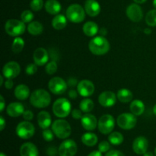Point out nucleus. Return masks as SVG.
I'll use <instances>...</instances> for the list:
<instances>
[{
  "label": "nucleus",
  "mask_w": 156,
  "mask_h": 156,
  "mask_svg": "<svg viewBox=\"0 0 156 156\" xmlns=\"http://www.w3.org/2000/svg\"><path fill=\"white\" fill-rule=\"evenodd\" d=\"M89 50L96 56H103L108 53L110 50L111 46L110 43L105 37L98 36L90 41L88 44Z\"/></svg>",
  "instance_id": "obj_1"
},
{
  "label": "nucleus",
  "mask_w": 156,
  "mask_h": 156,
  "mask_svg": "<svg viewBox=\"0 0 156 156\" xmlns=\"http://www.w3.org/2000/svg\"><path fill=\"white\" fill-rule=\"evenodd\" d=\"M51 97L47 91L44 89H37L30 94V103L37 108H44L50 105Z\"/></svg>",
  "instance_id": "obj_2"
},
{
  "label": "nucleus",
  "mask_w": 156,
  "mask_h": 156,
  "mask_svg": "<svg viewBox=\"0 0 156 156\" xmlns=\"http://www.w3.org/2000/svg\"><path fill=\"white\" fill-rule=\"evenodd\" d=\"M53 112L56 117L65 118L72 112L71 103L65 98H58L53 105Z\"/></svg>",
  "instance_id": "obj_3"
},
{
  "label": "nucleus",
  "mask_w": 156,
  "mask_h": 156,
  "mask_svg": "<svg viewBox=\"0 0 156 156\" xmlns=\"http://www.w3.org/2000/svg\"><path fill=\"white\" fill-rule=\"evenodd\" d=\"M52 130L56 137L65 140L71 135L72 128L66 120L58 119L52 123Z\"/></svg>",
  "instance_id": "obj_4"
},
{
  "label": "nucleus",
  "mask_w": 156,
  "mask_h": 156,
  "mask_svg": "<svg viewBox=\"0 0 156 156\" xmlns=\"http://www.w3.org/2000/svg\"><path fill=\"white\" fill-rule=\"evenodd\" d=\"M66 18L71 22L78 24L85 20V10L79 4H73L66 9Z\"/></svg>",
  "instance_id": "obj_5"
},
{
  "label": "nucleus",
  "mask_w": 156,
  "mask_h": 156,
  "mask_svg": "<svg viewBox=\"0 0 156 156\" xmlns=\"http://www.w3.org/2000/svg\"><path fill=\"white\" fill-rule=\"evenodd\" d=\"M26 30L25 23L17 19H10L5 24V30L12 37H18L23 34Z\"/></svg>",
  "instance_id": "obj_6"
},
{
  "label": "nucleus",
  "mask_w": 156,
  "mask_h": 156,
  "mask_svg": "<svg viewBox=\"0 0 156 156\" xmlns=\"http://www.w3.org/2000/svg\"><path fill=\"white\" fill-rule=\"evenodd\" d=\"M17 136L22 140H28L31 138L35 132L34 126L30 121H22L17 125L15 129Z\"/></svg>",
  "instance_id": "obj_7"
},
{
  "label": "nucleus",
  "mask_w": 156,
  "mask_h": 156,
  "mask_svg": "<svg viewBox=\"0 0 156 156\" xmlns=\"http://www.w3.org/2000/svg\"><path fill=\"white\" fill-rule=\"evenodd\" d=\"M136 122V117L132 113H123L119 115L117 119V123L119 127L125 130H129L135 127Z\"/></svg>",
  "instance_id": "obj_8"
},
{
  "label": "nucleus",
  "mask_w": 156,
  "mask_h": 156,
  "mask_svg": "<svg viewBox=\"0 0 156 156\" xmlns=\"http://www.w3.org/2000/svg\"><path fill=\"white\" fill-rule=\"evenodd\" d=\"M115 126V120L114 117L110 114H105L101 116L98 120V127L102 134H110L114 129Z\"/></svg>",
  "instance_id": "obj_9"
},
{
  "label": "nucleus",
  "mask_w": 156,
  "mask_h": 156,
  "mask_svg": "<svg viewBox=\"0 0 156 156\" xmlns=\"http://www.w3.org/2000/svg\"><path fill=\"white\" fill-rule=\"evenodd\" d=\"M67 82L64 80L63 79L60 77H53L49 81L48 88L49 90L51 91L53 94H62L66 92L67 89Z\"/></svg>",
  "instance_id": "obj_10"
},
{
  "label": "nucleus",
  "mask_w": 156,
  "mask_h": 156,
  "mask_svg": "<svg viewBox=\"0 0 156 156\" xmlns=\"http://www.w3.org/2000/svg\"><path fill=\"white\" fill-rule=\"evenodd\" d=\"M78 150L77 145L73 140H66L62 142L58 149L59 156H74Z\"/></svg>",
  "instance_id": "obj_11"
},
{
  "label": "nucleus",
  "mask_w": 156,
  "mask_h": 156,
  "mask_svg": "<svg viewBox=\"0 0 156 156\" xmlns=\"http://www.w3.org/2000/svg\"><path fill=\"white\" fill-rule=\"evenodd\" d=\"M21 73V67L17 62L11 61L5 64L2 69L3 76L6 79H13L16 78Z\"/></svg>",
  "instance_id": "obj_12"
},
{
  "label": "nucleus",
  "mask_w": 156,
  "mask_h": 156,
  "mask_svg": "<svg viewBox=\"0 0 156 156\" xmlns=\"http://www.w3.org/2000/svg\"><path fill=\"white\" fill-rule=\"evenodd\" d=\"M126 16L133 22H139L143 18V12L142 8L136 3L130 4L126 11Z\"/></svg>",
  "instance_id": "obj_13"
},
{
  "label": "nucleus",
  "mask_w": 156,
  "mask_h": 156,
  "mask_svg": "<svg viewBox=\"0 0 156 156\" xmlns=\"http://www.w3.org/2000/svg\"><path fill=\"white\" fill-rule=\"evenodd\" d=\"M77 91L82 97L88 98L92 95L94 91V85L89 80H82L77 85Z\"/></svg>",
  "instance_id": "obj_14"
},
{
  "label": "nucleus",
  "mask_w": 156,
  "mask_h": 156,
  "mask_svg": "<svg viewBox=\"0 0 156 156\" xmlns=\"http://www.w3.org/2000/svg\"><path fill=\"white\" fill-rule=\"evenodd\" d=\"M117 98L113 91H106L102 92L98 97V102L102 107L110 108L115 105Z\"/></svg>",
  "instance_id": "obj_15"
},
{
  "label": "nucleus",
  "mask_w": 156,
  "mask_h": 156,
  "mask_svg": "<svg viewBox=\"0 0 156 156\" xmlns=\"http://www.w3.org/2000/svg\"><path fill=\"white\" fill-rule=\"evenodd\" d=\"M149 146V142L144 136H139L133 143V150L137 155H144Z\"/></svg>",
  "instance_id": "obj_16"
},
{
  "label": "nucleus",
  "mask_w": 156,
  "mask_h": 156,
  "mask_svg": "<svg viewBox=\"0 0 156 156\" xmlns=\"http://www.w3.org/2000/svg\"><path fill=\"white\" fill-rule=\"evenodd\" d=\"M33 59L34 63L39 66H43L46 65L48 62L49 54L47 50L43 47H39L34 50L33 54Z\"/></svg>",
  "instance_id": "obj_17"
},
{
  "label": "nucleus",
  "mask_w": 156,
  "mask_h": 156,
  "mask_svg": "<svg viewBox=\"0 0 156 156\" xmlns=\"http://www.w3.org/2000/svg\"><path fill=\"white\" fill-rule=\"evenodd\" d=\"M98 122L97 118L94 115L88 114V113L84 114L83 117L81 119V124H82V127L88 131L95 129L98 126Z\"/></svg>",
  "instance_id": "obj_18"
},
{
  "label": "nucleus",
  "mask_w": 156,
  "mask_h": 156,
  "mask_svg": "<svg viewBox=\"0 0 156 156\" xmlns=\"http://www.w3.org/2000/svg\"><path fill=\"white\" fill-rule=\"evenodd\" d=\"M84 9L90 17H96L101 12V5L96 0H86Z\"/></svg>",
  "instance_id": "obj_19"
},
{
  "label": "nucleus",
  "mask_w": 156,
  "mask_h": 156,
  "mask_svg": "<svg viewBox=\"0 0 156 156\" xmlns=\"http://www.w3.org/2000/svg\"><path fill=\"white\" fill-rule=\"evenodd\" d=\"M6 112L9 117H18L22 115L24 112V107L20 102H12L8 105Z\"/></svg>",
  "instance_id": "obj_20"
},
{
  "label": "nucleus",
  "mask_w": 156,
  "mask_h": 156,
  "mask_svg": "<svg viewBox=\"0 0 156 156\" xmlns=\"http://www.w3.org/2000/svg\"><path fill=\"white\" fill-rule=\"evenodd\" d=\"M37 123L41 129H48L52 123L51 116L50 113L45 111H41L37 115Z\"/></svg>",
  "instance_id": "obj_21"
},
{
  "label": "nucleus",
  "mask_w": 156,
  "mask_h": 156,
  "mask_svg": "<svg viewBox=\"0 0 156 156\" xmlns=\"http://www.w3.org/2000/svg\"><path fill=\"white\" fill-rule=\"evenodd\" d=\"M20 155L21 156H38V149L33 143H25L21 146Z\"/></svg>",
  "instance_id": "obj_22"
},
{
  "label": "nucleus",
  "mask_w": 156,
  "mask_h": 156,
  "mask_svg": "<svg viewBox=\"0 0 156 156\" xmlns=\"http://www.w3.org/2000/svg\"><path fill=\"white\" fill-rule=\"evenodd\" d=\"M14 94H15V98L17 99L24 101L26 100L30 96V89H29V88L26 85L21 84V85H18L15 88Z\"/></svg>",
  "instance_id": "obj_23"
},
{
  "label": "nucleus",
  "mask_w": 156,
  "mask_h": 156,
  "mask_svg": "<svg viewBox=\"0 0 156 156\" xmlns=\"http://www.w3.org/2000/svg\"><path fill=\"white\" fill-rule=\"evenodd\" d=\"M61 4L57 0H47L45 3V9L50 15H57L61 11Z\"/></svg>",
  "instance_id": "obj_24"
},
{
  "label": "nucleus",
  "mask_w": 156,
  "mask_h": 156,
  "mask_svg": "<svg viewBox=\"0 0 156 156\" xmlns=\"http://www.w3.org/2000/svg\"><path fill=\"white\" fill-rule=\"evenodd\" d=\"M84 34L88 37H94L99 32L98 25L94 21H88L85 23L82 27Z\"/></svg>",
  "instance_id": "obj_25"
},
{
  "label": "nucleus",
  "mask_w": 156,
  "mask_h": 156,
  "mask_svg": "<svg viewBox=\"0 0 156 156\" xmlns=\"http://www.w3.org/2000/svg\"><path fill=\"white\" fill-rule=\"evenodd\" d=\"M66 24L67 18L63 15H56L52 20V26L55 30H62L65 28Z\"/></svg>",
  "instance_id": "obj_26"
},
{
  "label": "nucleus",
  "mask_w": 156,
  "mask_h": 156,
  "mask_svg": "<svg viewBox=\"0 0 156 156\" xmlns=\"http://www.w3.org/2000/svg\"><path fill=\"white\" fill-rule=\"evenodd\" d=\"M130 111L135 116H140L144 113L145 105L142 101L134 100L130 104Z\"/></svg>",
  "instance_id": "obj_27"
},
{
  "label": "nucleus",
  "mask_w": 156,
  "mask_h": 156,
  "mask_svg": "<svg viewBox=\"0 0 156 156\" xmlns=\"http://www.w3.org/2000/svg\"><path fill=\"white\" fill-rule=\"evenodd\" d=\"M43 30H44V27L39 21H31L27 25V31L33 36H38L41 34Z\"/></svg>",
  "instance_id": "obj_28"
},
{
  "label": "nucleus",
  "mask_w": 156,
  "mask_h": 156,
  "mask_svg": "<svg viewBox=\"0 0 156 156\" xmlns=\"http://www.w3.org/2000/svg\"><path fill=\"white\" fill-rule=\"evenodd\" d=\"M117 97L122 103H129L133 100V93L127 88H121L117 91Z\"/></svg>",
  "instance_id": "obj_29"
},
{
  "label": "nucleus",
  "mask_w": 156,
  "mask_h": 156,
  "mask_svg": "<svg viewBox=\"0 0 156 156\" xmlns=\"http://www.w3.org/2000/svg\"><path fill=\"white\" fill-rule=\"evenodd\" d=\"M98 136L96 134L93 133H86L83 134L82 136V142L84 145L87 146H95L98 143Z\"/></svg>",
  "instance_id": "obj_30"
},
{
  "label": "nucleus",
  "mask_w": 156,
  "mask_h": 156,
  "mask_svg": "<svg viewBox=\"0 0 156 156\" xmlns=\"http://www.w3.org/2000/svg\"><path fill=\"white\" fill-rule=\"evenodd\" d=\"M94 104L90 98H85L79 104V108L84 113H89L94 109Z\"/></svg>",
  "instance_id": "obj_31"
},
{
  "label": "nucleus",
  "mask_w": 156,
  "mask_h": 156,
  "mask_svg": "<svg viewBox=\"0 0 156 156\" xmlns=\"http://www.w3.org/2000/svg\"><path fill=\"white\" fill-rule=\"evenodd\" d=\"M24 47V41L23 38L16 37L13 41L12 45V50L15 53H19L23 50Z\"/></svg>",
  "instance_id": "obj_32"
},
{
  "label": "nucleus",
  "mask_w": 156,
  "mask_h": 156,
  "mask_svg": "<svg viewBox=\"0 0 156 156\" xmlns=\"http://www.w3.org/2000/svg\"><path fill=\"white\" fill-rule=\"evenodd\" d=\"M110 143L114 146H119L123 142V136L119 132L111 133L108 136Z\"/></svg>",
  "instance_id": "obj_33"
},
{
  "label": "nucleus",
  "mask_w": 156,
  "mask_h": 156,
  "mask_svg": "<svg viewBox=\"0 0 156 156\" xmlns=\"http://www.w3.org/2000/svg\"><path fill=\"white\" fill-rule=\"evenodd\" d=\"M146 22L150 27L156 26V9L150 10L146 16Z\"/></svg>",
  "instance_id": "obj_34"
},
{
  "label": "nucleus",
  "mask_w": 156,
  "mask_h": 156,
  "mask_svg": "<svg viewBox=\"0 0 156 156\" xmlns=\"http://www.w3.org/2000/svg\"><path fill=\"white\" fill-rule=\"evenodd\" d=\"M46 73L48 75H53L56 71H57V63L56 61L53 60L50 62H47L46 64L45 67Z\"/></svg>",
  "instance_id": "obj_35"
},
{
  "label": "nucleus",
  "mask_w": 156,
  "mask_h": 156,
  "mask_svg": "<svg viewBox=\"0 0 156 156\" xmlns=\"http://www.w3.org/2000/svg\"><path fill=\"white\" fill-rule=\"evenodd\" d=\"M21 19L24 23L31 22L32 20L34 19L33 12L30 10L24 11L21 15Z\"/></svg>",
  "instance_id": "obj_36"
},
{
  "label": "nucleus",
  "mask_w": 156,
  "mask_h": 156,
  "mask_svg": "<svg viewBox=\"0 0 156 156\" xmlns=\"http://www.w3.org/2000/svg\"><path fill=\"white\" fill-rule=\"evenodd\" d=\"M44 6V0H31L30 7L34 12H39Z\"/></svg>",
  "instance_id": "obj_37"
},
{
  "label": "nucleus",
  "mask_w": 156,
  "mask_h": 156,
  "mask_svg": "<svg viewBox=\"0 0 156 156\" xmlns=\"http://www.w3.org/2000/svg\"><path fill=\"white\" fill-rule=\"evenodd\" d=\"M43 137H44V140L47 142H50L53 140V137H54V133L53 132V130H50L49 129H46L43 131Z\"/></svg>",
  "instance_id": "obj_38"
},
{
  "label": "nucleus",
  "mask_w": 156,
  "mask_h": 156,
  "mask_svg": "<svg viewBox=\"0 0 156 156\" xmlns=\"http://www.w3.org/2000/svg\"><path fill=\"white\" fill-rule=\"evenodd\" d=\"M37 64L35 63H30L26 67V73L29 76H32V75L35 74L37 71Z\"/></svg>",
  "instance_id": "obj_39"
},
{
  "label": "nucleus",
  "mask_w": 156,
  "mask_h": 156,
  "mask_svg": "<svg viewBox=\"0 0 156 156\" xmlns=\"http://www.w3.org/2000/svg\"><path fill=\"white\" fill-rule=\"evenodd\" d=\"M110 148H111L110 143L107 141H102L98 145V150L101 152H107L109 151Z\"/></svg>",
  "instance_id": "obj_40"
},
{
  "label": "nucleus",
  "mask_w": 156,
  "mask_h": 156,
  "mask_svg": "<svg viewBox=\"0 0 156 156\" xmlns=\"http://www.w3.org/2000/svg\"><path fill=\"white\" fill-rule=\"evenodd\" d=\"M82 111L79 109H74L73 111H72L71 114L73 118L76 119V120H79V119H82V117H83L82 115Z\"/></svg>",
  "instance_id": "obj_41"
},
{
  "label": "nucleus",
  "mask_w": 156,
  "mask_h": 156,
  "mask_svg": "<svg viewBox=\"0 0 156 156\" xmlns=\"http://www.w3.org/2000/svg\"><path fill=\"white\" fill-rule=\"evenodd\" d=\"M22 117L27 121H30L34 118V114L32 111L27 110V111H24V114H22Z\"/></svg>",
  "instance_id": "obj_42"
},
{
  "label": "nucleus",
  "mask_w": 156,
  "mask_h": 156,
  "mask_svg": "<svg viewBox=\"0 0 156 156\" xmlns=\"http://www.w3.org/2000/svg\"><path fill=\"white\" fill-rule=\"evenodd\" d=\"M79 82H78V80L76 79V78H69L67 81V85L70 87H75V86H77Z\"/></svg>",
  "instance_id": "obj_43"
},
{
  "label": "nucleus",
  "mask_w": 156,
  "mask_h": 156,
  "mask_svg": "<svg viewBox=\"0 0 156 156\" xmlns=\"http://www.w3.org/2000/svg\"><path fill=\"white\" fill-rule=\"evenodd\" d=\"M105 156H124V155L118 150H111L107 152Z\"/></svg>",
  "instance_id": "obj_44"
},
{
  "label": "nucleus",
  "mask_w": 156,
  "mask_h": 156,
  "mask_svg": "<svg viewBox=\"0 0 156 156\" xmlns=\"http://www.w3.org/2000/svg\"><path fill=\"white\" fill-rule=\"evenodd\" d=\"M13 85H14V83L12 79H7V80H6L5 82V88H7V89H12Z\"/></svg>",
  "instance_id": "obj_45"
},
{
  "label": "nucleus",
  "mask_w": 156,
  "mask_h": 156,
  "mask_svg": "<svg viewBox=\"0 0 156 156\" xmlns=\"http://www.w3.org/2000/svg\"><path fill=\"white\" fill-rule=\"evenodd\" d=\"M78 94H79L78 91H76L74 89H71L69 91V97L72 99H76L77 98Z\"/></svg>",
  "instance_id": "obj_46"
},
{
  "label": "nucleus",
  "mask_w": 156,
  "mask_h": 156,
  "mask_svg": "<svg viewBox=\"0 0 156 156\" xmlns=\"http://www.w3.org/2000/svg\"><path fill=\"white\" fill-rule=\"evenodd\" d=\"M5 127V120L3 118V117H0V130L2 131Z\"/></svg>",
  "instance_id": "obj_47"
},
{
  "label": "nucleus",
  "mask_w": 156,
  "mask_h": 156,
  "mask_svg": "<svg viewBox=\"0 0 156 156\" xmlns=\"http://www.w3.org/2000/svg\"><path fill=\"white\" fill-rule=\"evenodd\" d=\"M0 103H1L0 111H1V112H2L3 110L5 109V99H4V98H3L2 95H0Z\"/></svg>",
  "instance_id": "obj_48"
},
{
  "label": "nucleus",
  "mask_w": 156,
  "mask_h": 156,
  "mask_svg": "<svg viewBox=\"0 0 156 156\" xmlns=\"http://www.w3.org/2000/svg\"><path fill=\"white\" fill-rule=\"evenodd\" d=\"M88 156H102V152L100 151H93Z\"/></svg>",
  "instance_id": "obj_49"
},
{
  "label": "nucleus",
  "mask_w": 156,
  "mask_h": 156,
  "mask_svg": "<svg viewBox=\"0 0 156 156\" xmlns=\"http://www.w3.org/2000/svg\"><path fill=\"white\" fill-rule=\"evenodd\" d=\"M99 34H100L101 36H103L105 37V35H107L108 34V31H107V29L106 28H101L100 30H99Z\"/></svg>",
  "instance_id": "obj_50"
},
{
  "label": "nucleus",
  "mask_w": 156,
  "mask_h": 156,
  "mask_svg": "<svg viewBox=\"0 0 156 156\" xmlns=\"http://www.w3.org/2000/svg\"><path fill=\"white\" fill-rule=\"evenodd\" d=\"M133 1L136 4H143V3L146 2V0H133Z\"/></svg>",
  "instance_id": "obj_51"
},
{
  "label": "nucleus",
  "mask_w": 156,
  "mask_h": 156,
  "mask_svg": "<svg viewBox=\"0 0 156 156\" xmlns=\"http://www.w3.org/2000/svg\"><path fill=\"white\" fill-rule=\"evenodd\" d=\"M144 33L146 34H150L152 33V30L149 28H146L144 30Z\"/></svg>",
  "instance_id": "obj_52"
},
{
  "label": "nucleus",
  "mask_w": 156,
  "mask_h": 156,
  "mask_svg": "<svg viewBox=\"0 0 156 156\" xmlns=\"http://www.w3.org/2000/svg\"><path fill=\"white\" fill-rule=\"evenodd\" d=\"M143 156H154V155L152 153V152H146V153H145L144 155H143Z\"/></svg>",
  "instance_id": "obj_53"
},
{
  "label": "nucleus",
  "mask_w": 156,
  "mask_h": 156,
  "mask_svg": "<svg viewBox=\"0 0 156 156\" xmlns=\"http://www.w3.org/2000/svg\"><path fill=\"white\" fill-rule=\"evenodd\" d=\"M3 85V76H0V85Z\"/></svg>",
  "instance_id": "obj_54"
},
{
  "label": "nucleus",
  "mask_w": 156,
  "mask_h": 156,
  "mask_svg": "<svg viewBox=\"0 0 156 156\" xmlns=\"http://www.w3.org/2000/svg\"><path fill=\"white\" fill-rule=\"evenodd\" d=\"M153 113H154V114L156 116V105L153 107Z\"/></svg>",
  "instance_id": "obj_55"
},
{
  "label": "nucleus",
  "mask_w": 156,
  "mask_h": 156,
  "mask_svg": "<svg viewBox=\"0 0 156 156\" xmlns=\"http://www.w3.org/2000/svg\"><path fill=\"white\" fill-rule=\"evenodd\" d=\"M153 5L156 9V0H153Z\"/></svg>",
  "instance_id": "obj_56"
},
{
  "label": "nucleus",
  "mask_w": 156,
  "mask_h": 156,
  "mask_svg": "<svg viewBox=\"0 0 156 156\" xmlns=\"http://www.w3.org/2000/svg\"><path fill=\"white\" fill-rule=\"evenodd\" d=\"M0 156H6L5 155L4 153H3V152H2L1 154H0Z\"/></svg>",
  "instance_id": "obj_57"
},
{
  "label": "nucleus",
  "mask_w": 156,
  "mask_h": 156,
  "mask_svg": "<svg viewBox=\"0 0 156 156\" xmlns=\"http://www.w3.org/2000/svg\"><path fill=\"white\" fill-rule=\"evenodd\" d=\"M155 155L156 156V148H155Z\"/></svg>",
  "instance_id": "obj_58"
}]
</instances>
